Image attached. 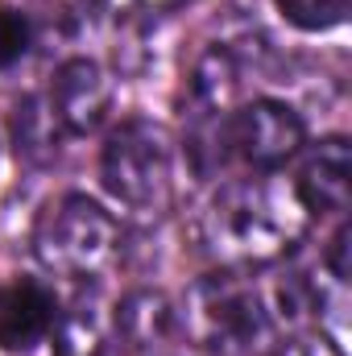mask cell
<instances>
[{"instance_id":"cell-1","label":"cell","mask_w":352,"mask_h":356,"mask_svg":"<svg viewBox=\"0 0 352 356\" xmlns=\"http://www.w3.org/2000/svg\"><path fill=\"white\" fill-rule=\"evenodd\" d=\"M303 203L265 178L224 182L203 211V245L228 266H265L286 257L303 241Z\"/></svg>"},{"instance_id":"cell-2","label":"cell","mask_w":352,"mask_h":356,"mask_svg":"<svg viewBox=\"0 0 352 356\" xmlns=\"http://www.w3.org/2000/svg\"><path fill=\"white\" fill-rule=\"evenodd\" d=\"M120 249V224L88 195L54 199L33 224V257L58 277H95Z\"/></svg>"},{"instance_id":"cell-3","label":"cell","mask_w":352,"mask_h":356,"mask_svg":"<svg viewBox=\"0 0 352 356\" xmlns=\"http://www.w3.org/2000/svg\"><path fill=\"white\" fill-rule=\"evenodd\" d=\"M186 332L216 356H253L269 344V315L253 282L207 273L186 294Z\"/></svg>"},{"instance_id":"cell-4","label":"cell","mask_w":352,"mask_h":356,"mask_svg":"<svg viewBox=\"0 0 352 356\" xmlns=\"http://www.w3.org/2000/svg\"><path fill=\"white\" fill-rule=\"evenodd\" d=\"M104 191L133 211H162L170 203V137L154 120H125L99 158Z\"/></svg>"},{"instance_id":"cell-5","label":"cell","mask_w":352,"mask_h":356,"mask_svg":"<svg viewBox=\"0 0 352 356\" xmlns=\"http://www.w3.org/2000/svg\"><path fill=\"white\" fill-rule=\"evenodd\" d=\"M307 141L303 116L282 99H253L241 112L228 116V145L241 154L253 170H278L286 166Z\"/></svg>"},{"instance_id":"cell-6","label":"cell","mask_w":352,"mask_h":356,"mask_svg":"<svg viewBox=\"0 0 352 356\" xmlns=\"http://www.w3.org/2000/svg\"><path fill=\"white\" fill-rule=\"evenodd\" d=\"M50 108L63 124V133L71 137H88L108 120L112 108V79L99 71V63L91 58H71L58 67L54 83H50Z\"/></svg>"},{"instance_id":"cell-7","label":"cell","mask_w":352,"mask_h":356,"mask_svg":"<svg viewBox=\"0 0 352 356\" xmlns=\"http://www.w3.org/2000/svg\"><path fill=\"white\" fill-rule=\"evenodd\" d=\"M58 319L54 294L38 277H13L0 286V348L4 353H29L50 336Z\"/></svg>"},{"instance_id":"cell-8","label":"cell","mask_w":352,"mask_h":356,"mask_svg":"<svg viewBox=\"0 0 352 356\" xmlns=\"http://www.w3.org/2000/svg\"><path fill=\"white\" fill-rule=\"evenodd\" d=\"M349 178H352V149L344 137H328L319 141L294 182V199L303 203V211H323V216H340L349 207Z\"/></svg>"},{"instance_id":"cell-9","label":"cell","mask_w":352,"mask_h":356,"mask_svg":"<svg viewBox=\"0 0 352 356\" xmlns=\"http://www.w3.org/2000/svg\"><path fill=\"white\" fill-rule=\"evenodd\" d=\"M175 327H178L175 302L162 290H133L116 311V332L125 336V344L133 353L162 348L175 336Z\"/></svg>"},{"instance_id":"cell-10","label":"cell","mask_w":352,"mask_h":356,"mask_svg":"<svg viewBox=\"0 0 352 356\" xmlns=\"http://www.w3.org/2000/svg\"><path fill=\"white\" fill-rule=\"evenodd\" d=\"M63 137L67 133H63V124H58L46 95H29V99L17 104V112H13V145H17V154L25 162H38V166L50 162L58 154Z\"/></svg>"},{"instance_id":"cell-11","label":"cell","mask_w":352,"mask_h":356,"mask_svg":"<svg viewBox=\"0 0 352 356\" xmlns=\"http://www.w3.org/2000/svg\"><path fill=\"white\" fill-rule=\"evenodd\" d=\"M54 356H99L104 353V315L95 298H75L50 327Z\"/></svg>"},{"instance_id":"cell-12","label":"cell","mask_w":352,"mask_h":356,"mask_svg":"<svg viewBox=\"0 0 352 356\" xmlns=\"http://www.w3.org/2000/svg\"><path fill=\"white\" fill-rule=\"evenodd\" d=\"M237 63L228 50H207L195 67V79H191V95H195V112L199 116H228V104L237 95Z\"/></svg>"},{"instance_id":"cell-13","label":"cell","mask_w":352,"mask_h":356,"mask_svg":"<svg viewBox=\"0 0 352 356\" xmlns=\"http://www.w3.org/2000/svg\"><path fill=\"white\" fill-rule=\"evenodd\" d=\"M278 13L294 25V29H307V33H319V29H336L349 21V4L352 0H273Z\"/></svg>"},{"instance_id":"cell-14","label":"cell","mask_w":352,"mask_h":356,"mask_svg":"<svg viewBox=\"0 0 352 356\" xmlns=\"http://www.w3.org/2000/svg\"><path fill=\"white\" fill-rule=\"evenodd\" d=\"M29 50V21L17 13V8H4L0 4V71L17 67Z\"/></svg>"},{"instance_id":"cell-15","label":"cell","mask_w":352,"mask_h":356,"mask_svg":"<svg viewBox=\"0 0 352 356\" xmlns=\"http://www.w3.org/2000/svg\"><path fill=\"white\" fill-rule=\"evenodd\" d=\"M273 356H340V348H332L328 340H315V336H294L290 344H282Z\"/></svg>"},{"instance_id":"cell-16","label":"cell","mask_w":352,"mask_h":356,"mask_svg":"<svg viewBox=\"0 0 352 356\" xmlns=\"http://www.w3.org/2000/svg\"><path fill=\"white\" fill-rule=\"evenodd\" d=\"M344 253H349V228L340 224V232L332 236V249H328V269H332V277L344 286L349 282V261H344Z\"/></svg>"},{"instance_id":"cell-17","label":"cell","mask_w":352,"mask_h":356,"mask_svg":"<svg viewBox=\"0 0 352 356\" xmlns=\"http://www.w3.org/2000/svg\"><path fill=\"white\" fill-rule=\"evenodd\" d=\"M141 4H154V8H170V4H186V0H141Z\"/></svg>"}]
</instances>
